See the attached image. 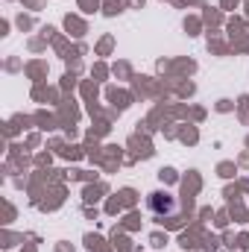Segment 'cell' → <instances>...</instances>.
<instances>
[{"mask_svg": "<svg viewBox=\"0 0 249 252\" xmlns=\"http://www.w3.org/2000/svg\"><path fill=\"white\" fill-rule=\"evenodd\" d=\"M150 208H153L156 214H173V211H176V202H173L170 193H153V196H150Z\"/></svg>", "mask_w": 249, "mask_h": 252, "instance_id": "cell-1", "label": "cell"}]
</instances>
